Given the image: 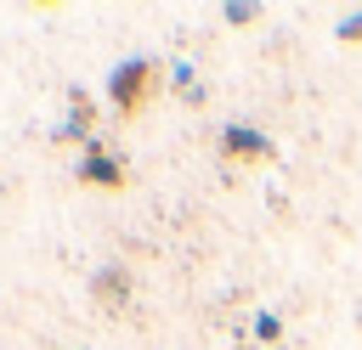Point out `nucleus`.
Listing matches in <instances>:
<instances>
[{
	"label": "nucleus",
	"instance_id": "nucleus-1",
	"mask_svg": "<svg viewBox=\"0 0 362 350\" xmlns=\"http://www.w3.org/2000/svg\"><path fill=\"white\" fill-rule=\"evenodd\" d=\"M158 85H164V68H158L153 56H124V62L107 73L102 90H107V107L130 119V113H141V107L158 96Z\"/></svg>",
	"mask_w": 362,
	"mask_h": 350
},
{
	"label": "nucleus",
	"instance_id": "nucleus-2",
	"mask_svg": "<svg viewBox=\"0 0 362 350\" xmlns=\"http://www.w3.org/2000/svg\"><path fill=\"white\" fill-rule=\"evenodd\" d=\"M74 175H79L85 186L119 192V186H124V158H119V152H107V147H102V135H90V141H85V158L74 164Z\"/></svg>",
	"mask_w": 362,
	"mask_h": 350
},
{
	"label": "nucleus",
	"instance_id": "nucleus-3",
	"mask_svg": "<svg viewBox=\"0 0 362 350\" xmlns=\"http://www.w3.org/2000/svg\"><path fill=\"white\" fill-rule=\"evenodd\" d=\"M90 299H96L102 310H124V305H130V271L113 265V260L96 265V271H90Z\"/></svg>",
	"mask_w": 362,
	"mask_h": 350
},
{
	"label": "nucleus",
	"instance_id": "nucleus-4",
	"mask_svg": "<svg viewBox=\"0 0 362 350\" xmlns=\"http://www.w3.org/2000/svg\"><path fill=\"white\" fill-rule=\"evenodd\" d=\"M68 102H74V107H68V119L51 130V141H79V147H85V141L96 135V130H90V124H96V113H90V96H85V90H68Z\"/></svg>",
	"mask_w": 362,
	"mask_h": 350
},
{
	"label": "nucleus",
	"instance_id": "nucleus-5",
	"mask_svg": "<svg viewBox=\"0 0 362 350\" xmlns=\"http://www.w3.org/2000/svg\"><path fill=\"white\" fill-rule=\"evenodd\" d=\"M221 152H226V158H272V141H266L255 124H226V130H221Z\"/></svg>",
	"mask_w": 362,
	"mask_h": 350
},
{
	"label": "nucleus",
	"instance_id": "nucleus-6",
	"mask_svg": "<svg viewBox=\"0 0 362 350\" xmlns=\"http://www.w3.org/2000/svg\"><path fill=\"white\" fill-rule=\"evenodd\" d=\"M170 85H175V96H181L187 107H204V102H209V85L198 79L192 62H175V68H170Z\"/></svg>",
	"mask_w": 362,
	"mask_h": 350
},
{
	"label": "nucleus",
	"instance_id": "nucleus-7",
	"mask_svg": "<svg viewBox=\"0 0 362 350\" xmlns=\"http://www.w3.org/2000/svg\"><path fill=\"white\" fill-rule=\"evenodd\" d=\"M221 17H226V23H238V28H243V23H260V0H226V6H221Z\"/></svg>",
	"mask_w": 362,
	"mask_h": 350
},
{
	"label": "nucleus",
	"instance_id": "nucleus-8",
	"mask_svg": "<svg viewBox=\"0 0 362 350\" xmlns=\"http://www.w3.org/2000/svg\"><path fill=\"white\" fill-rule=\"evenodd\" d=\"M255 339H260V344H277V339H283V322H277L272 310H255Z\"/></svg>",
	"mask_w": 362,
	"mask_h": 350
},
{
	"label": "nucleus",
	"instance_id": "nucleus-9",
	"mask_svg": "<svg viewBox=\"0 0 362 350\" xmlns=\"http://www.w3.org/2000/svg\"><path fill=\"white\" fill-rule=\"evenodd\" d=\"M334 34H339V40H345V45H362V11H345V17H339V28H334Z\"/></svg>",
	"mask_w": 362,
	"mask_h": 350
},
{
	"label": "nucleus",
	"instance_id": "nucleus-10",
	"mask_svg": "<svg viewBox=\"0 0 362 350\" xmlns=\"http://www.w3.org/2000/svg\"><path fill=\"white\" fill-rule=\"evenodd\" d=\"M356 327H362V310H356Z\"/></svg>",
	"mask_w": 362,
	"mask_h": 350
}]
</instances>
